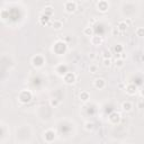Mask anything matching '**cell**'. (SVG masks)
I'll use <instances>...</instances> for the list:
<instances>
[{
  "label": "cell",
  "mask_w": 144,
  "mask_h": 144,
  "mask_svg": "<svg viewBox=\"0 0 144 144\" xmlns=\"http://www.w3.org/2000/svg\"><path fill=\"white\" fill-rule=\"evenodd\" d=\"M64 9H66L67 12H74L77 10V2H74L73 0H68V1L64 3Z\"/></svg>",
  "instance_id": "cell-1"
},
{
  "label": "cell",
  "mask_w": 144,
  "mask_h": 144,
  "mask_svg": "<svg viewBox=\"0 0 144 144\" xmlns=\"http://www.w3.org/2000/svg\"><path fill=\"white\" fill-rule=\"evenodd\" d=\"M75 79H77V77H75V74L71 73V72H67L66 74H64V82L68 84H72L75 82Z\"/></svg>",
  "instance_id": "cell-2"
},
{
  "label": "cell",
  "mask_w": 144,
  "mask_h": 144,
  "mask_svg": "<svg viewBox=\"0 0 144 144\" xmlns=\"http://www.w3.org/2000/svg\"><path fill=\"white\" fill-rule=\"evenodd\" d=\"M94 86H95V88H97V89H104L106 87V81L102 78H97L94 81Z\"/></svg>",
  "instance_id": "cell-3"
},
{
  "label": "cell",
  "mask_w": 144,
  "mask_h": 144,
  "mask_svg": "<svg viewBox=\"0 0 144 144\" xmlns=\"http://www.w3.org/2000/svg\"><path fill=\"white\" fill-rule=\"evenodd\" d=\"M108 2L107 1H99L98 3H97V8H98V10L99 11H101V12H105V11H107L108 10Z\"/></svg>",
  "instance_id": "cell-4"
},
{
  "label": "cell",
  "mask_w": 144,
  "mask_h": 144,
  "mask_svg": "<svg viewBox=\"0 0 144 144\" xmlns=\"http://www.w3.org/2000/svg\"><path fill=\"white\" fill-rule=\"evenodd\" d=\"M91 43L94 44V45H96V46H98V45H100V44L102 43V38L100 36H91Z\"/></svg>",
  "instance_id": "cell-5"
},
{
  "label": "cell",
  "mask_w": 144,
  "mask_h": 144,
  "mask_svg": "<svg viewBox=\"0 0 144 144\" xmlns=\"http://www.w3.org/2000/svg\"><path fill=\"white\" fill-rule=\"evenodd\" d=\"M117 27H118V29H119V32H121V33H125L126 29H127V27H128V25H127V23H126V22H119Z\"/></svg>",
  "instance_id": "cell-6"
},
{
  "label": "cell",
  "mask_w": 144,
  "mask_h": 144,
  "mask_svg": "<svg viewBox=\"0 0 144 144\" xmlns=\"http://www.w3.org/2000/svg\"><path fill=\"white\" fill-rule=\"evenodd\" d=\"M126 91H127L128 95H135L136 91H138V88L133 84H129V86H127V88H126Z\"/></svg>",
  "instance_id": "cell-7"
},
{
  "label": "cell",
  "mask_w": 144,
  "mask_h": 144,
  "mask_svg": "<svg viewBox=\"0 0 144 144\" xmlns=\"http://www.w3.org/2000/svg\"><path fill=\"white\" fill-rule=\"evenodd\" d=\"M122 107H123V109H124L125 112H131L132 108H133V105L129 101H125V102H123Z\"/></svg>",
  "instance_id": "cell-8"
},
{
  "label": "cell",
  "mask_w": 144,
  "mask_h": 144,
  "mask_svg": "<svg viewBox=\"0 0 144 144\" xmlns=\"http://www.w3.org/2000/svg\"><path fill=\"white\" fill-rule=\"evenodd\" d=\"M54 14V10H53V7H51V6H47L44 8V15H46V16H52Z\"/></svg>",
  "instance_id": "cell-9"
},
{
  "label": "cell",
  "mask_w": 144,
  "mask_h": 144,
  "mask_svg": "<svg viewBox=\"0 0 144 144\" xmlns=\"http://www.w3.org/2000/svg\"><path fill=\"white\" fill-rule=\"evenodd\" d=\"M83 34L86 36H94V29H92V27H86V28L83 29Z\"/></svg>",
  "instance_id": "cell-10"
},
{
  "label": "cell",
  "mask_w": 144,
  "mask_h": 144,
  "mask_svg": "<svg viewBox=\"0 0 144 144\" xmlns=\"http://www.w3.org/2000/svg\"><path fill=\"white\" fill-rule=\"evenodd\" d=\"M52 27H53L54 29H56V30L61 29V27H62V20L55 19V20H54V23H53V25H52Z\"/></svg>",
  "instance_id": "cell-11"
},
{
  "label": "cell",
  "mask_w": 144,
  "mask_h": 144,
  "mask_svg": "<svg viewBox=\"0 0 144 144\" xmlns=\"http://www.w3.org/2000/svg\"><path fill=\"white\" fill-rule=\"evenodd\" d=\"M80 99L82 101H87L89 99V94H88V92H86V91H82L80 94Z\"/></svg>",
  "instance_id": "cell-12"
},
{
  "label": "cell",
  "mask_w": 144,
  "mask_h": 144,
  "mask_svg": "<svg viewBox=\"0 0 144 144\" xmlns=\"http://www.w3.org/2000/svg\"><path fill=\"white\" fill-rule=\"evenodd\" d=\"M89 71H90V73H97V72H98L97 64H90V67H89Z\"/></svg>",
  "instance_id": "cell-13"
},
{
  "label": "cell",
  "mask_w": 144,
  "mask_h": 144,
  "mask_svg": "<svg viewBox=\"0 0 144 144\" xmlns=\"http://www.w3.org/2000/svg\"><path fill=\"white\" fill-rule=\"evenodd\" d=\"M136 35L140 37H144V27H139L136 29Z\"/></svg>",
  "instance_id": "cell-14"
},
{
  "label": "cell",
  "mask_w": 144,
  "mask_h": 144,
  "mask_svg": "<svg viewBox=\"0 0 144 144\" xmlns=\"http://www.w3.org/2000/svg\"><path fill=\"white\" fill-rule=\"evenodd\" d=\"M102 57H104V59H110L112 53L109 52V51H104V52H102Z\"/></svg>",
  "instance_id": "cell-15"
},
{
  "label": "cell",
  "mask_w": 144,
  "mask_h": 144,
  "mask_svg": "<svg viewBox=\"0 0 144 144\" xmlns=\"http://www.w3.org/2000/svg\"><path fill=\"white\" fill-rule=\"evenodd\" d=\"M84 126H86V129H87V131H92V129H94V124H92V123H86L84 124Z\"/></svg>",
  "instance_id": "cell-16"
},
{
  "label": "cell",
  "mask_w": 144,
  "mask_h": 144,
  "mask_svg": "<svg viewBox=\"0 0 144 144\" xmlns=\"http://www.w3.org/2000/svg\"><path fill=\"white\" fill-rule=\"evenodd\" d=\"M115 64H116V67L122 68L123 66H124V61H123V59H118V60L115 61Z\"/></svg>",
  "instance_id": "cell-17"
},
{
  "label": "cell",
  "mask_w": 144,
  "mask_h": 144,
  "mask_svg": "<svg viewBox=\"0 0 144 144\" xmlns=\"http://www.w3.org/2000/svg\"><path fill=\"white\" fill-rule=\"evenodd\" d=\"M102 63H104V67H110L112 66V60L110 59H104L102 60Z\"/></svg>",
  "instance_id": "cell-18"
},
{
  "label": "cell",
  "mask_w": 144,
  "mask_h": 144,
  "mask_svg": "<svg viewBox=\"0 0 144 144\" xmlns=\"http://www.w3.org/2000/svg\"><path fill=\"white\" fill-rule=\"evenodd\" d=\"M112 34H113V36H117L121 34V32H119V29H118V27H114L112 30Z\"/></svg>",
  "instance_id": "cell-19"
},
{
  "label": "cell",
  "mask_w": 144,
  "mask_h": 144,
  "mask_svg": "<svg viewBox=\"0 0 144 144\" xmlns=\"http://www.w3.org/2000/svg\"><path fill=\"white\" fill-rule=\"evenodd\" d=\"M50 104H51V106H53V107H57V106H59V104H60V101L57 100V99H52Z\"/></svg>",
  "instance_id": "cell-20"
},
{
  "label": "cell",
  "mask_w": 144,
  "mask_h": 144,
  "mask_svg": "<svg viewBox=\"0 0 144 144\" xmlns=\"http://www.w3.org/2000/svg\"><path fill=\"white\" fill-rule=\"evenodd\" d=\"M138 107L139 108H144V99H141L138 104Z\"/></svg>",
  "instance_id": "cell-21"
},
{
  "label": "cell",
  "mask_w": 144,
  "mask_h": 144,
  "mask_svg": "<svg viewBox=\"0 0 144 144\" xmlns=\"http://www.w3.org/2000/svg\"><path fill=\"white\" fill-rule=\"evenodd\" d=\"M95 56H96L95 53H91V54H90V59H95Z\"/></svg>",
  "instance_id": "cell-22"
},
{
  "label": "cell",
  "mask_w": 144,
  "mask_h": 144,
  "mask_svg": "<svg viewBox=\"0 0 144 144\" xmlns=\"http://www.w3.org/2000/svg\"><path fill=\"white\" fill-rule=\"evenodd\" d=\"M142 61H143V62H144V54H143V55H142Z\"/></svg>",
  "instance_id": "cell-23"
},
{
  "label": "cell",
  "mask_w": 144,
  "mask_h": 144,
  "mask_svg": "<svg viewBox=\"0 0 144 144\" xmlns=\"http://www.w3.org/2000/svg\"><path fill=\"white\" fill-rule=\"evenodd\" d=\"M81 1H86V0H81Z\"/></svg>",
  "instance_id": "cell-24"
},
{
  "label": "cell",
  "mask_w": 144,
  "mask_h": 144,
  "mask_svg": "<svg viewBox=\"0 0 144 144\" xmlns=\"http://www.w3.org/2000/svg\"><path fill=\"white\" fill-rule=\"evenodd\" d=\"M95 1H97V0H95Z\"/></svg>",
  "instance_id": "cell-25"
},
{
  "label": "cell",
  "mask_w": 144,
  "mask_h": 144,
  "mask_svg": "<svg viewBox=\"0 0 144 144\" xmlns=\"http://www.w3.org/2000/svg\"><path fill=\"white\" fill-rule=\"evenodd\" d=\"M143 117H144V115H143Z\"/></svg>",
  "instance_id": "cell-26"
}]
</instances>
